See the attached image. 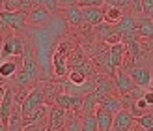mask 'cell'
Returning a JSON list of instances; mask_svg holds the SVG:
<instances>
[{"mask_svg": "<svg viewBox=\"0 0 153 131\" xmlns=\"http://www.w3.org/2000/svg\"><path fill=\"white\" fill-rule=\"evenodd\" d=\"M39 77V64L32 56V49L25 45V55H22V67L15 73V86L17 90H28V86L37 81Z\"/></svg>", "mask_w": 153, "mask_h": 131, "instance_id": "6da1fadb", "label": "cell"}, {"mask_svg": "<svg viewBox=\"0 0 153 131\" xmlns=\"http://www.w3.org/2000/svg\"><path fill=\"white\" fill-rule=\"evenodd\" d=\"M26 13L25 11H0V34L10 32H25L26 28Z\"/></svg>", "mask_w": 153, "mask_h": 131, "instance_id": "7a4b0ae2", "label": "cell"}, {"mask_svg": "<svg viewBox=\"0 0 153 131\" xmlns=\"http://www.w3.org/2000/svg\"><path fill=\"white\" fill-rule=\"evenodd\" d=\"M25 45L26 43H22V40L19 36L7 34V37H4V41H2V49H0L2 60H6V58H22V55H25Z\"/></svg>", "mask_w": 153, "mask_h": 131, "instance_id": "3957f363", "label": "cell"}, {"mask_svg": "<svg viewBox=\"0 0 153 131\" xmlns=\"http://www.w3.org/2000/svg\"><path fill=\"white\" fill-rule=\"evenodd\" d=\"M112 79H114V90L118 92V96H125V94H129L136 84H134V81H133V77L129 75L123 67H118L116 71L112 73Z\"/></svg>", "mask_w": 153, "mask_h": 131, "instance_id": "277c9868", "label": "cell"}, {"mask_svg": "<svg viewBox=\"0 0 153 131\" xmlns=\"http://www.w3.org/2000/svg\"><path fill=\"white\" fill-rule=\"evenodd\" d=\"M54 103L56 107H60V109H64L67 112H76L82 109V97L65 94V92H58L54 96Z\"/></svg>", "mask_w": 153, "mask_h": 131, "instance_id": "5b68a950", "label": "cell"}, {"mask_svg": "<svg viewBox=\"0 0 153 131\" xmlns=\"http://www.w3.org/2000/svg\"><path fill=\"white\" fill-rule=\"evenodd\" d=\"M26 21H28V25L41 28V26H47L52 21V13L49 10H45V7H41V6H36L26 13Z\"/></svg>", "mask_w": 153, "mask_h": 131, "instance_id": "8992f818", "label": "cell"}, {"mask_svg": "<svg viewBox=\"0 0 153 131\" xmlns=\"http://www.w3.org/2000/svg\"><path fill=\"white\" fill-rule=\"evenodd\" d=\"M127 73L133 77V81H134L136 86H142V88H146V90L151 86L153 77H151L149 67H146V66H133Z\"/></svg>", "mask_w": 153, "mask_h": 131, "instance_id": "52a82bcc", "label": "cell"}, {"mask_svg": "<svg viewBox=\"0 0 153 131\" xmlns=\"http://www.w3.org/2000/svg\"><path fill=\"white\" fill-rule=\"evenodd\" d=\"M67 122V111L54 107L49 111V120H47V131H62Z\"/></svg>", "mask_w": 153, "mask_h": 131, "instance_id": "ba28073f", "label": "cell"}, {"mask_svg": "<svg viewBox=\"0 0 153 131\" xmlns=\"http://www.w3.org/2000/svg\"><path fill=\"white\" fill-rule=\"evenodd\" d=\"M67 67L69 69H76V71H80L86 79H90V77H95V69H94V64L88 62L86 58H84L80 52H76V55L69 60V64H67Z\"/></svg>", "mask_w": 153, "mask_h": 131, "instance_id": "9c48e42d", "label": "cell"}, {"mask_svg": "<svg viewBox=\"0 0 153 131\" xmlns=\"http://www.w3.org/2000/svg\"><path fill=\"white\" fill-rule=\"evenodd\" d=\"M13 105H15V90L7 86L6 88V94L2 97V101H0V122L4 124H7V120H10V114L13 111Z\"/></svg>", "mask_w": 153, "mask_h": 131, "instance_id": "30bf717a", "label": "cell"}, {"mask_svg": "<svg viewBox=\"0 0 153 131\" xmlns=\"http://www.w3.org/2000/svg\"><path fill=\"white\" fill-rule=\"evenodd\" d=\"M136 34L142 41H153V21L148 15H138L136 17Z\"/></svg>", "mask_w": 153, "mask_h": 131, "instance_id": "8fae6325", "label": "cell"}, {"mask_svg": "<svg viewBox=\"0 0 153 131\" xmlns=\"http://www.w3.org/2000/svg\"><path fill=\"white\" fill-rule=\"evenodd\" d=\"M134 126V116L131 114V111L129 109H121L120 112L114 114V131H129Z\"/></svg>", "mask_w": 153, "mask_h": 131, "instance_id": "7c38bea8", "label": "cell"}, {"mask_svg": "<svg viewBox=\"0 0 153 131\" xmlns=\"http://www.w3.org/2000/svg\"><path fill=\"white\" fill-rule=\"evenodd\" d=\"M108 56H110V67L112 71H116L118 67L123 66V58H125V43H114L108 45Z\"/></svg>", "mask_w": 153, "mask_h": 131, "instance_id": "4fadbf2b", "label": "cell"}, {"mask_svg": "<svg viewBox=\"0 0 153 131\" xmlns=\"http://www.w3.org/2000/svg\"><path fill=\"white\" fill-rule=\"evenodd\" d=\"M114 28H116V32L121 36V34H127V32H136V15L133 13H123V17H121L116 25H114Z\"/></svg>", "mask_w": 153, "mask_h": 131, "instance_id": "5bb4252c", "label": "cell"}, {"mask_svg": "<svg viewBox=\"0 0 153 131\" xmlns=\"http://www.w3.org/2000/svg\"><path fill=\"white\" fill-rule=\"evenodd\" d=\"M95 118H97V129L99 131H110L112 129V124H114V114L106 112L105 109L97 105L95 109Z\"/></svg>", "mask_w": 153, "mask_h": 131, "instance_id": "9a60e30c", "label": "cell"}, {"mask_svg": "<svg viewBox=\"0 0 153 131\" xmlns=\"http://www.w3.org/2000/svg\"><path fill=\"white\" fill-rule=\"evenodd\" d=\"M64 15H65V21L69 22L73 26H82L86 25V21H84V11L80 6H73V7H67L64 10Z\"/></svg>", "mask_w": 153, "mask_h": 131, "instance_id": "2e32d148", "label": "cell"}, {"mask_svg": "<svg viewBox=\"0 0 153 131\" xmlns=\"http://www.w3.org/2000/svg\"><path fill=\"white\" fill-rule=\"evenodd\" d=\"M19 60L22 58H6L0 62V77L2 79H10L19 71Z\"/></svg>", "mask_w": 153, "mask_h": 131, "instance_id": "e0dca14e", "label": "cell"}, {"mask_svg": "<svg viewBox=\"0 0 153 131\" xmlns=\"http://www.w3.org/2000/svg\"><path fill=\"white\" fill-rule=\"evenodd\" d=\"M52 62H54L56 75H58V77H62V75L67 73V51H65V45H62V47H60V51L54 52Z\"/></svg>", "mask_w": 153, "mask_h": 131, "instance_id": "ac0fdd59", "label": "cell"}, {"mask_svg": "<svg viewBox=\"0 0 153 131\" xmlns=\"http://www.w3.org/2000/svg\"><path fill=\"white\" fill-rule=\"evenodd\" d=\"M82 11H84V21H86V25H90V26H97L99 22L105 21L103 6L101 7H82Z\"/></svg>", "mask_w": 153, "mask_h": 131, "instance_id": "d6986e66", "label": "cell"}, {"mask_svg": "<svg viewBox=\"0 0 153 131\" xmlns=\"http://www.w3.org/2000/svg\"><path fill=\"white\" fill-rule=\"evenodd\" d=\"M101 109H105L106 112L110 114H116L123 109V103H121V97L120 96H106L105 99H101V103H99Z\"/></svg>", "mask_w": 153, "mask_h": 131, "instance_id": "ffe728a7", "label": "cell"}, {"mask_svg": "<svg viewBox=\"0 0 153 131\" xmlns=\"http://www.w3.org/2000/svg\"><path fill=\"white\" fill-rule=\"evenodd\" d=\"M95 28V37L101 43H106V40L112 36V34H116V28H114V25H110V22H106V21H103V22H99L97 26H94Z\"/></svg>", "mask_w": 153, "mask_h": 131, "instance_id": "44dd1931", "label": "cell"}, {"mask_svg": "<svg viewBox=\"0 0 153 131\" xmlns=\"http://www.w3.org/2000/svg\"><path fill=\"white\" fill-rule=\"evenodd\" d=\"M123 10H120V7H116V6H103V17H105V21L106 22H110V25H116V22L123 17Z\"/></svg>", "mask_w": 153, "mask_h": 131, "instance_id": "7402d4cb", "label": "cell"}, {"mask_svg": "<svg viewBox=\"0 0 153 131\" xmlns=\"http://www.w3.org/2000/svg\"><path fill=\"white\" fill-rule=\"evenodd\" d=\"M97 105H99V99L95 96V92H90V94H86L82 97V114H94L95 109H97Z\"/></svg>", "mask_w": 153, "mask_h": 131, "instance_id": "603a6c76", "label": "cell"}, {"mask_svg": "<svg viewBox=\"0 0 153 131\" xmlns=\"http://www.w3.org/2000/svg\"><path fill=\"white\" fill-rule=\"evenodd\" d=\"M80 131H99L95 112L94 114H84V118L80 120Z\"/></svg>", "mask_w": 153, "mask_h": 131, "instance_id": "cb8c5ba5", "label": "cell"}, {"mask_svg": "<svg viewBox=\"0 0 153 131\" xmlns=\"http://www.w3.org/2000/svg\"><path fill=\"white\" fill-rule=\"evenodd\" d=\"M134 120H136V124L142 126L146 131H153V114L149 111L144 112V114H140V116H136Z\"/></svg>", "mask_w": 153, "mask_h": 131, "instance_id": "d4e9b609", "label": "cell"}, {"mask_svg": "<svg viewBox=\"0 0 153 131\" xmlns=\"http://www.w3.org/2000/svg\"><path fill=\"white\" fill-rule=\"evenodd\" d=\"M67 77H69V82H73V84H84V82L88 81L86 77H84L80 71H76V69H69Z\"/></svg>", "mask_w": 153, "mask_h": 131, "instance_id": "484cf974", "label": "cell"}, {"mask_svg": "<svg viewBox=\"0 0 153 131\" xmlns=\"http://www.w3.org/2000/svg\"><path fill=\"white\" fill-rule=\"evenodd\" d=\"M36 6H41V7H45V10H49L51 13L60 11V10H58L56 0H36Z\"/></svg>", "mask_w": 153, "mask_h": 131, "instance_id": "4316f807", "label": "cell"}, {"mask_svg": "<svg viewBox=\"0 0 153 131\" xmlns=\"http://www.w3.org/2000/svg\"><path fill=\"white\" fill-rule=\"evenodd\" d=\"M129 2H131V0H105L106 6H116L123 11H129Z\"/></svg>", "mask_w": 153, "mask_h": 131, "instance_id": "83f0119b", "label": "cell"}, {"mask_svg": "<svg viewBox=\"0 0 153 131\" xmlns=\"http://www.w3.org/2000/svg\"><path fill=\"white\" fill-rule=\"evenodd\" d=\"M129 13H133V15H142V0H131L129 2Z\"/></svg>", "mask_w": 153, "mask_h": 131, "instance_id": "f1b7e54d", "label": "cell"}, {"mask_svg": "<svg viewBox=\"0 0 153 131\" xmlns=\"http://www.w3.org/2000/svg\"><path fill=\"white\" fill-rule=\"evenodd\" d=\"M6 11H21V0H4Z\"/></svg>", "mask_w": 153, "mask_h": 131, "instance_id": "f546056e", "label": "cell"}, {"mask_svg": "<svg viewBox=\"0 0 153 131\" xmlns=\"http://www.w3.org/2000/svg\"><path fill=\"white\" fill-rule=\"evenodd\" d=\"M79 6L80 7H101L105 6V0H80Z\"/></svg>", "mask_w": 153, "mask_h": 131, "instance_id": "4dcf8cb0", "label": "cell"}, {"mask_svg": "<svg viewBox=\"0 0 153 131\" xmlns=\"http://www.w3.org/2000/svg\"><path fill=\"white\" fill-rule=\"evenodd\" d=\"M56 4H58V10L64 11V10H67V7L79 6V0H56Z\"/></svg>", "mask_w": 153, "mask_h": 131, "instance_id": "1f68e13d", "label": "cell"}, {"mask_svg": "<svg viewBox=\"0 0 153 131\" xmlns=\"http://www.w3.org/2000/svg\"><path fill=\"white\" fill-rule=\"evenodd\" d=\"M153 10V0H142V13L148 15Z\"/></svg>", "mask_w": 153, "mask_h": 131, "instance_id": "d6a6232c", "label": "cell"}, {"mask_svg": "<svg viewBox=\"0 0 153 131\" xmlns=\"http://www.w3.org/2000/svg\"><path fill=\"white\" fill-rule=\"evenodd\" d=\"M144 99L149 103V107H153V90H151V88L144 92Z\"/></svg>", "mask_w": 153, "mask_h": 131, "instance_id": "836d02e7", "label": "cell"}, {"mask_svg": "<svg viewBox=\"0 0 153 131\" xmlns=\"http://www.w3.org/2000/svg\"><path fill=\"white\" fill-rule=\"evenodd\" d=\"M4 94H6V86H2V84H0V101H2Z\"/></svg>", "mask_w": 153, "mask_h": 131, "instance_id": "e575fe53", "label": "cell"}, {"mask_svg": "<svg viewBox=\"0 0 153 131\" xmlns=\"http://www.w3.org/2000/svg\"><path fill=\"white\" fill-rule=\"evenodd\" d=\"M4 10V0H0V11Z\"/></svg>", "mask_w": 153, "mask_h": 131, "instance_id": "d590c367", "label": "cell"}, {"mask_svg": "<svg viewBox=\"0 0 153 131\" xmlns=\"http://www.w3.org/2000/svg\"><path fill=\"white\" fill-rule=\"evenodd\" d=\"M148 17H149V19H151V21H153V10H151V11H149V13H148Z\"/></svg>", "mask_w": 153, "mask_h": 131, "instance_id": "8d00e7d4", "label": "cell"}, {"mask_svg": "<svg viewBox=\"0 0 153 131\" xmlns=\"http://www.w3.org/2000/svg\"><path fill=\"white\" fill-rule=\"evenodd\" d=\"M149 112H151V114H153V107H149Z\"/></svg>", "mask_w": 153, "mask_h": 131, "instance_id": "74e56055", "label": "cell"}, {"mask_svg": "<svg viewBox=\"0 0 153 131\" xmlns=\"http://www.w3.org/2000/svg\"><path fill=\"white\" fill-rule=\"evenodd\" d=\"M129 131H134V126H133V127H131V129H129Z\"/></svg>", "mask_w": 153, "mask_h": 131, "instance_id": "f35d334b", "label": "cell"}, {"mask_svg": "<svg viewBox=\"0 0 153 131\" xmlns=\"http://www.w3.org/2000/svg\"><path fill=\"white\" fill-rule=\"evenodd\" d=\"M151 90H153V81H151Z\"/></svg>", "mask_w": 153, "mask_h": 131, "instance_id": "ab89813d", "label": "cell"}, {"mask_svg": "<svg viewBox=\"0 0 153 131\" xmlns=\"http://www.w3.org/2000/svg\"><path fill=\"white\" fill-rule=\"evenodd\" d=\"M0 62H2V55H0Z\"/></svg>", "mask_w": 153, "mask_h": 131, "instance_id": "60d3db41", "label": "cell"}, {"mask_svg": "<svg viewBox=\"0 0 153 131\" xmlns=\"http://www.w3.org/2000/svg\"><path fill=\"white\" fill-rule=\"evenodd\" d=\"M110 131H114V127H112V129H110Z\"/></svg>", "mask_w": 153, "mask_h": 131, "instance_id": "b9f144b4", "label": "cell"}, {"mask_svg": "<svg viewBox=\"0 0 153 131\" xmlns=\"http://www.w3.org/2000/svg\"><path fill=\"white\" fill-rule=\"evenodd\" d=\"M79 2H80V0H79Z\"/></svg>", "mask_w": 153, "mask_h": 131, "instance_id": "7bdbcfd3", "label": "cell"}, {"mask_svg": "<svg viewBox=\"0 0 153 131\" xmlns=\"http://www.w3.org/2000/svg\"><path fill=\"white\" fill-rule=\"evenodd\" d=\"M151 43H153V41H151Z\"/></svg>", "mask_w": 153, "mask_h": 131, "instance_id": "ee69618b", "label": "cell"}]
</instances>
